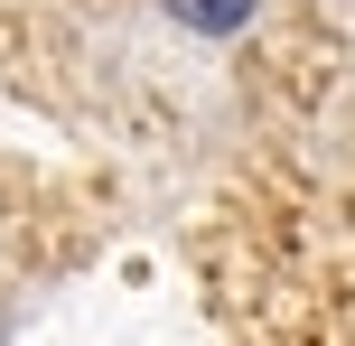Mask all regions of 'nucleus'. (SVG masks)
Wrapping results in <instances>:
<instances>
[{"mask_svg": "<svg viewBox=\"0 0 355 346\" xmlns=\"http://www.w3.org/2000/svg\"><path fill=\"white\" fill-rule=\"evenodd\" d=\"M178 19H187V28H206V37H225V28H243L252 19V0H168Z\"/></svg>", "mask_w": 355, "mask_h": 346, "instance_id": "nucleus-1", "label": "nucleus"}]
</instances>
